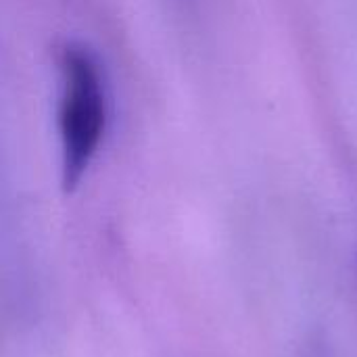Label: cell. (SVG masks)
I'll return each mask as SVG.
<instances>
[{
  "instance_id": "1",
  "label": "cell",
  "mask_w": 357,
  "mask_h": 357,
  "mask_svg": "<svg viewBox=\"0 0 357 357\" xmlns=\"http://www.w3.org/2000/svg\"><path fill=\"white\" fill-rule=\"evenodd\" d=\"M59 142L63 180L79 182L94 161L109 126V92L105 71L92 50L69 44L61 52Z\"/></svg>"
}]
</instances>
